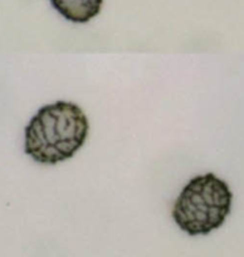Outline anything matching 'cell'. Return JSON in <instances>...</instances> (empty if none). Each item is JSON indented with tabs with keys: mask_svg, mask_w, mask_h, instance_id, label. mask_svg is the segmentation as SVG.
<instances>
[{
	"mask_svg": "<svg viewBox=\"0 0 244 257\" xmlns=\"http://www.w3.org/2000/svg\"><path fill=\"white\" fill-rule=\"evenodd\" d=\"M88 130V118L80 106L67 101L49 103L24 128V152L39 164H58L83 147Z\"/></svg>",
	"mask_w": 244,
	"mask_h": 257,
	"instance_id": "6da1fadb",
	"label": "cell"
},
{
	"mask_svg": "<svg viewBox=\"0 0 244 257\" xmlns=\"http://www.w3.org/2000/svg\"><path fill=\"white\" fill-rule=\"evenodd\" d=\"M233 193L225 180L214 173L196 175L182 188L171 216L189 236H205L223 226L229 216Z\"/></svg>",
	"mask_w": 244,
	"mask_h": 257,
	"instance_id": "7a4b0ae2",
	"label": "cell"
},
{
	"mask_svg": "<svg viewBox=\"0 0 244 257\" xmlns=\"http://www.w3.org/2000/svg\"><path fill=\"white\" fill-rule=\"evenodd\" d=\"M63 18L72 23H87L97 17L103 0H49Z\"/></svg>",
	"mask_w": 244,
	"mask_h": 257,
	"instance_id": "3957f363",
	"label": "cell"
}]
</instances>
